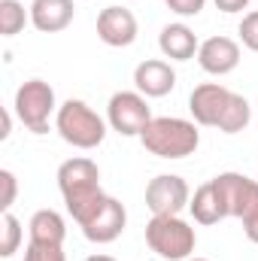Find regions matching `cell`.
<instances>
[{
  "label": "cell",
  "instance_id": "1",
  "mask_svg": "<svg viewBox=\"0 0 258 261\" xmlns=\"http://www.w3.org/2000/svg\"><path fill=\"white\" fill-rule=\"evenodd\" d=\"M58 189L64 197L67 213L73 216V222L82 228L88 225L107 203V192L100 189V170L91 158L85 155H76V158H67L64 164L58 167Z\"/></svg>",
  "mask_w": 258,
  "mask_h": 261
},
{
  "label": "cell",
  "instance_id": "2",
  "mask_svg": "<svg viewBox=\"0 0 258 261\" xmlns=\"http://www.w3.org/2000/svg\"><path fill=\"white\" fill-rule=\"evenodd\" d=\"M194 122L203 128H219L222 134H240L246 130L252 119V107L243 94L219 85V82H203L197 85L189 97Z\"/></svg>",
  "mask_w": 258,
  "mask_h": 261
},
{
  "label": "cell",
  "instance_id": "3",
  "mask_svg": "<svg viewBox=\"0 0 258 261\" xmlns=\"http://www.w3.org/2000/svg\"><path fill=\"white\" fill-rule=\"evenodd\" d=\"M140 143L149 155L186 158V155H194V149L200 146V130H197V122H189V119L158 116L140 134Z\"/></svg>",
  "mask_w": 258,
  "mask_h": 261
},
{
  "label": "cell",
  "instance_id": "4",
  "mask_svg": "<svg viewBox=\"0 0 258 261\" xmlns=\"http://www.w3.org/2000/svg\"><path fill=\"white\" fill-rule=\"evenodd\" d=\"M219 197H222V206H225V216H234L243 222V234L258 243V182L243 176V173H219L213 176Z\"/></svg>",
  "mask_w": 258,
  "mask_h": 261
},
{
  "label": "cell",
  "instance_id": "5",
  "mask_svg": "<svg viewBox=\"0 0 258 261\" xmlns=\"http://www.w3.org/2000/svg\"><path fill=\"white\" fill-rule=\"evenodd\" d=\"M55 130L61 140L76 149H97L107 137V122L85 103V100H64L55 113Z\"/></svg>",
  "mask_w": 258,
  "mask_h": 261
},
{
  "label": "cell",
  "instance_id": "6",
  "mask_svg": "<svg viewBox=\"0 0 258 261\" xmlns=\"http://www.w3.org/2000/svg\"><path fill=\"white\" fill-rule=\"evenodd\" d=\"M146 243L158 258L189 261L197 246V234L179 216H152L146 225Z\"/></svg>",
  "mask_w": 258,
  "mask_h": 261
},
{
  "label": "cell",
  "instance_id": "7",
  "mask_svg": "<svg viewBox=\"0 0 258 261\" xmlns=\"http://www.w3.org/2000/svg\"><path fill=\"white\" fill-rule=\"evenodd\" d=\"M15 119L34 134H46L52 113H58L55 107V88L46 79H28L18 85L15 100H12Z\"/></svg>",
  "mask_w": 258,
  "mask_h": 261
},
{
  "label": "cell",
  "instance_id": "8",
  "mask_svg": "<svg viewBox=\"0 0 258 261\" xmlns=\"http://www.w3.org/2000/svg\"><path fill=\"white\" fill-rule=\"evenodd\" d=\"M152 119L155 116L140 91H116L107 103V122L122 137H140Z\"/></svg>",
  "mask_w": 258,
  "mask_h": 261
},
{
  "label": "cell",
  "instance_id": "9",
  "mask_svg": "<svg viewBox=\"0 0 258 261\" xmlns=\"http://www.w3.org/2000/svg\"><path fill=\"white\" fill-rule=\"evenodd\" d=\"M192 200V189L176 173H161L146 186V206L152 216H179Z\"/></svg>",
  "mask_w": 258,
  "mask_h": 261
},
{
  "label": "cell",
  "instance_id": "10",
  "mask_svg": "<svg viewBox=\"0 0 258 261\" xmlns=\"http://www.w3.org/2000/svg\"><path fill=\"white\" fill-rule=\"evenodd\" d=\"M137 15L128 6H107L97 15V37L110 49H125L137 40Z\"/></svg>",
  "mask_w": 258,
  "mask_h": 261
},
{
  "label": "cell",
  "instance_id": "11",
  "mask_svg": "<svg viewBox=\"0 0 258 261\" xmlns=\"http://www.w3.org/2000/svg\"><path fill=\"white\" fill-rule=\"evenodd\" d=\"M197 64L203 67V73H210V76H228L240 64V43L231 40V37H222V34L210 37L197 49Z\"/></svg>",
  "mask_w": 258,
  "mask_h": 261
},
{
  "label": "cell",
  "instance_id": "12",
  "mask_svg": "<svg viewBox=\"0 0 258 261\" xmlns=\"http://www.w3.org/2000/svg\"><path fill=\"white\" fill-rule=\"evenodd\" d=\"M134 85L143 97H164L176 88V70L164 58H146L134 70Z\"/></svg>",
  "mask_w": 258,
  "mask_h": 261
},
{
  "label": "cell",
  "instance_id": "13",
  "mask_svg": "<svg viewBox=\"0 0 258 261\" xmlns=\"http://www.w3.org/2000/svg\"><path fill=\"white\" fill-rule=\"evenodd\" d=\"M125 225H128V210H125V203L116 200V197H107L104 210H100L88 225H82V234H85L91 243H113V240L122 237Z\"/></svg>",
  "mask_w": 258,
  "mask_h": 261
},
{
  "label": "cell",
  "instance_id": "14",
  "mask_svg": "<svg viewBox=\"0 0 258 261\" xmlns=\"http://www.w3.org/2000/svg\"><path fill=\"white\" fill-rule=\"evenodd\" d=\"M28 12H31V24L37 31L58 34V31L70 28V21L76 15V6H73V0H34L28 6Z\"/></svg>",
  "mask_w": 258,
  "mask_h": 261
},
{
  "label": "cell",
  "instance_id": "15",
  "mask_svg": "<svg viewBox=\"0 0 258 261\" xmlns=\"http://www.w3.org/2000/svg\"><path fill=\"white\" fill-rule=\"evenodd\" d=\"M158 49L170 61H189V58L197 55L200 43H197V37H194V31L189 24H167L158 34Z\"/></svg>",
  "mask_w": 258,
  "mask_h": 261
},
{
  "label": "cell",
  "instance_id": "16",
  "mask_svg": "<svg viewBox=\"0 0 258 261\" xmlns=\"http://www.w3.org/2000/svg\"><path fill=\"white\" fill-rule=\"evenodd\" d=\"M189 210H192L197 225H216V222L228 219L225 216V206H222V197H219V189H216L213 179L203 182V186H197V192L189 200Z\"/></svg>",
  "mask_w": 258,
  "mask_h": 261
},
{
  "label": "cell",
  "instance_id": "17",
  "mask_svg": "<svg viewBox=\"0 0 258 261\" xmlns=\"http://www.w3.org/2000/svg\"><path fill=\"white\" fill-rule=\"evenodd\" d=\"M28 234L34 243H52V246H64L67 225L61 219V213L55 210H37L28 222Z\"/></svg>",
  "mask_w": 258,
  "mask_h": 261
},
{
  "label": "cell",
  "instance_id": "18",
  "mask_svg": "<svg viewBox=\"0 0 258 261\" xmlns=\"http://www.w3.org/2000/svg\"><path fill=\"white\" fill-rule=\"evenodd\" d=\"M28 18H31V12H24L21 0H0V34L3 37L21 34Z\"/></svg>",
  "mask_w": 258,
  "mask_h": 261
},
{
  "label": "cell",
  "instance_id": "19",
  "mask_svg": "<svg viewBox=\"0 0 258 261\" xmlns=\"http://www.w3.org/2000/svg\"><path fill=\"white\" fill-rule=\"evenodd\" d=\"M0 231H3V237H0V258H12L18 252V246H21V237H24L21 234V222L12 213H3Z\"/></svg>",
  "mask_w": 258,
  "mask_h": 261
},
{
  "label": "cell",
  "instance_id": "20",
  "mask_svg": "<svg viewBox=\"0 0 258 261\" xmlns=\"http://www.w3.org/2000/svg\"><path fill=\"white\" fill-rule=\"evenodd\" d=\"M21 261H67L64 246H52V243H28L24 258Z\"/></svg>",
  "mask_w": 258,
  "mask_h": 261
},
{
  "label": "cell",
  "instance_id": "21",
  "mask_svg": "<svg viewBox=\"0 0 258 261\" xmlns=\"http://www.w3.org/2000/svg\"><path fill=\"white\" fill-rule=\"evenodd\" d=\"M237 34H240V40H243V46H246L249 52H258V9H252V12L243 15Z\"/></svg>",
  "mask_w": 258,
  "mask_h": 261
},
{
  "label": "cell",
  "instance_id": "22",
  "mask_svg": "<svg viewBox=\"0 0 258 261\" xmlns=\"http://www.w3.org/2000/svg\"><path fill=\"white\" fill-rule=\"evenodd\" d=\"M0 186H3V197H0V210L9 213V206L15 203V195H18V179L12 170H0Z\"/></svg>",
  "mask_w": 258,
  "mask_h": 261
},
{
  "label": "cell",
  "instance_id": "23",
  "mask_svg": "<svg viewBox=\"0 0 258 261\" xmlns=\"http://www.w3.org/2000/svg\"><path fill=\"white\" fill-rule=\"evenodd\" d=\"M167 6L176 12V15H197L203 6H207V0H167Z\"/></svg>",
  "mask_w": 258,
  "mask_h": 261
},
{
  "label": "cell",
  "instance_id": "24",
  "mask_svg": "<svg viewBox=\"0 0 258 261\" xmlns=\"http://www.w3.org/2000/svg\"><path fill=\"white\" fill-rule=\"evenodd\" d=\"M216 6L222 12H243L249 6V0H216Z\"/></svg>",
  "mask_w": 258,
  "mask_h": 261
},
{
  "label": "cell",
  "instance_id": "25",
  "mask_svg": "<svg viewBox=\"0 0 258 261\" xmlns=\"http://www.w3.org/2000/svg\"><path fill=\"white\" fill-rule=\"evenodd\" d=\"M85 261H116L113 255H91V258H85Z\"/></svg>",
  "mask_w": 258,
  "mask_h": 261
},
{
  "label": "cell",
  "instance_id": "26",
  "mask_svg": "<svg viewBox=\"0 0 258 261\" xmlns=\"http://www.w3.org/2000/svg\"><path fill=\"white\" fill-rule=\"evenodd\" d=\"M189 261H210V258H189Z\"/></svg>",
  "mask_w": 258,
  "mask_h": 261
}]
</instances>
